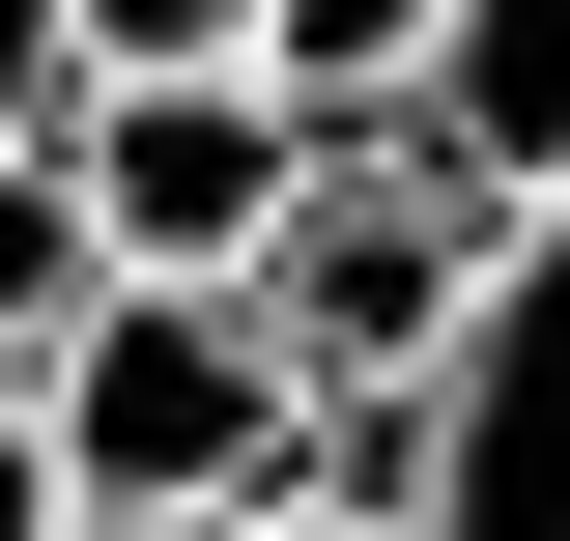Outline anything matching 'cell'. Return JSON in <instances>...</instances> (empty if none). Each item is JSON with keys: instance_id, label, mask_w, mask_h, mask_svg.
<instances>
[{"instance_id": "1", "label": "cell", "mask_w": 570, "mask_h": 541, "mask_svg": "<svg viewBox=\"0 0 570 541\" xmlns=\"http://www.w3.org/2000/svg\"><path fill=\"white\" fill-rule=\"evenodd\" d=\"M285 456H314V371H285V314H257V285H142V257H115V314L29 371V484H58L86 541L257 513Z\"/></svg>"}, {"instance_id": "2", "label": "cell", "mask_w": 570, "mask_h": 541, "mask_svg": "<svg viewBox=\"0 0 570 541\" xmlns=\"http://www.w3.org/2000/svg\"><path fill=\"white\" fill-rule=\"evenodd\" d=\"M314 86L285 58H200V86H86V200H115V257L142 285H257L285 257V200H314Z\"/></svg>"}, {"instance_id": "3", "label": "cell", "mask_w": 570, "mask_h": 541, "mask_svg": "<svg viewBox=\"0 0 570 541\" xmlns=\"http://www.w3.org/2000/svg\"><path fill=\"white\" fill-rule=\"evenodd\" d=\"M456 456H428V541H570V200H513L485 314H456Z\"/></svg>"}, {"instance_id": "4", "label": "cell", "mask_w": 570, "mask_h": 541, "mask_svg": "<svg viewBox=\"0 0 570 541\" xmlns=\"http://www.w3.org/2000/svg\"><path fill=\"white\" fill-rule=\"evenodd\" d=\"M428 142H456L485 200H570V0H456V58H428Z\"/></svg>"}, {"instance_id": "5", "label": "cell", "mask_w": 570, "mask_h": 541, "mask_svg": "<svg viewBox=\"0 0 570 541\" xmlns=\"http://www.w3.org/2000/svg\"><path fill=\"white\" fill-rule=\"evenodd\" d=\"M115 314V200H86V142H0V371H58Z\"/></svg>"}, {"instance_id": "6", "label": "cell", "mask_w": 570, "mask_h": 541, "mask_svg": "<svg viewBox=\"0 0 570 541\" xmlns=\"http://www.w3.org/2000/svg\"><path fill=\"white\" fill-rule=\"evenodd\" d=\"M257 58L314 86V115H428V58H456V0H285Z\"/></svg>"}, {"instance_id": "7", "label": "cell", "mask_w": 570, "mask_h": 541, "mask_svg": "<svg viewBox=\"0 0 570 541\" xmlns=\"http://www.w3.org/2000/svg\"><path fill=\"white\" fill-rule=\"evenodd\" d=\"M285 0H86V86H200V58H257Z\"/></svg>"}, {"instance_id": "8", "label": "cell", "mask_w": 570, "mask_h": 541, "mask_svg": "<svg viewBox=\"0 0 570 541\" xmlns=\"http://www.w3.org/2000/svg\"><path fill=\"white\" fill-rule=\"evenodd\" d=\"M0 142H86V0H0Z\"/></svg>"}, {"instance_id": "9", "label": "cell", "mask_w": 570, "mask_h": 541, "mask_svg": "<svg viewBox=\"0 0 570 541\" xmlns=\"http://www.w3.org/2000/svg\"><path fill=\"white\" fill-rule=\"evenodd\" d=\"M0 484H29V371H0Z\"/></svg>"}, {"instance_id": "10", "label": "cell", "mask_w": 570, "mask_h": 541, "mask_svg": "<svg viewBox=\"0 0 570 541\" xmlns=\"http://www.w3.org/2000/svg\"><path fill=\"white\" fill-rule=\"evenodd\" d=\"M58 541H86V513H58Z\"/></svg>"}]
</instances>
